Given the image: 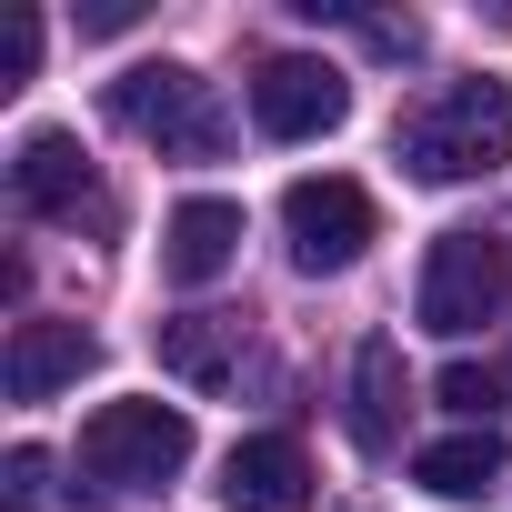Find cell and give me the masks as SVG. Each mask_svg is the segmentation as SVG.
Wrapping results in <instances>:
<instances>
[{"label":"cell","instance_id":"6da1fadb","mask_svg":"<svg viewBox=\"0 0 512 512\" xmlns=\"http://www.w3.org/2000/svg\"><path fill=\"white\" fill-rule=\"evenodd\" d=\"M402 161L412 181H482L512 161V91L502 81H442L412 121H402Z\"/></svg>","mask_w":512,"mask_h":512},{"label":"cell","instance_id":"7a4b0ae2","mask_svg":"<svg viewBox=\"0 0 512 512\" xmlns=\"http://www.w3.org/2000/svg\"><path fill=\"white\" fill-rule=\"evenodd\" d=\"M111 121L141 131L161 161H211V151H221V101H211V81L181 71V61L121 71V81H111Z\"/></svg>","mask_w":512,"mask_h":512},{"label":"cell","instance_id":"3957f363","mask_svg":"<svg viewBox=\"0 0 512 512\" xmlns=\"http://www.w3.org/2000/svg\"><path fill=\"white\" fill-rule=\"evenodd\" d=\"M191 462V412L181 402H101L81 422V472L121 492H161Z\"/></svg>","mask_w":512,"mask_h":512},{"label":"cell","instance_id":"277c9868","mask_svg":"<svg viewBox=\"0 0 512 512\" xmlns=\"http://www.w3.org/2000/svg\"><path fill=\"white\" fill-rule=\"evenodd\" d=\"M502 302H512V272H502V241L492 231H442L432 241V262H422V332H442V342H462V332H482V322H502Z\"/></svg>","mask_w":512,"mask_h":512},{"label":"cell","instance_id":"5b68a950","mask_svg":"<svg viewBox=\"0 0 512 512\" xmlns=\"http://www.w3.org/2000/svg\"><path fill=\"white\" fill-rule=\"evenodd\" d=\"M282 231H292V262H302V272H352L362 251L382 241V211H372L362 181L322 171V181H292V191H282Z\"/></svg>","mask_w":512,"mask_h":512},{"label":"cell","instance_id":"8992f818","mask_svg":"<svg viewBox=\"0 0 512 512\" xmlns=\"http://www.w3.org/2000/svg\"><path fill=\"white\" fill-rule=\"evenodd\" d=\"M342 111H352V81L332 61L282 51V61L251 71V121H262L272 141H322V131H342Z\"/></svg>","mask_w":512,"mask_h":512},{"label":"cell","instance_id":"52a82bcc","mask_svg":"<svg viewBox=\"0 0 512 512\" xmlns=\"http://www.w3.org/2000/svg\"><path fill=\"white\" fill-rule=\"evenodd\" d=\"M11 191H21V211H41V221H111V201H101V181H91V151L71 141V131H31L21 151H11Z\"/></svg>","mask_w":512,"mask_h":512},{"label":"cell","instance_id":"ba28073f","mask_svg":"<svg viewBox=\"0 0 512 512\" xmlns=\"http://www.w3.org/2000/svg\"><path fill=\"white\" fill-rule=\"evenodd\" d=\"M221 512H312V462L292 432H251L221 462Z\"/></svg>","mask_w":512,"mask_h":512},{"label":"cell","instance_id":"9c48e42d","mask_svg":"<svg viewBox=\"0 0 512 512\" xmlns=\"http://www.w3.org/2000/svg\"><path fill=\"white\" fill-rule=\"evenodd\" d=\"M231 251H241V201H181L171 221H161V272L181 282V292H201V282H221L231 272Z\"/></svg>","mask_w":512,"mask_h":512},{"label":"cell","instance_id":"30bf717a","mask_svg":"<svg viewBox=\"0 0 512 512\" xmlns=\"http://www.w3.org/2000/svg\"><path fill=\"white\" fill-rule=\"evenodd\" d=\"M91 362H101V342H91L81 322H21V332H11V402H51V392H71Z\"/></svg>","mask_w":512,"mask_h":512},{"label":"cell","instance_id":"8fae6325","mask_svg":"<svg viewBox=\"0 0 512 512\" xmlns=\"http://www.w3.org/2000/svg\"><path fill=\"white\" fill-rule=\"evenodd\" d=\"M392 432H402V352L372 332L352 352V442L362 452H392Z\"/></svg>","mask_w":512,"mask_h":512},{"label":"cell","instance_id":"7c38bea8","mask_svg":"<svg viewBox=\"0 0 512 512\" xmlns=\"http://www.w3.org/2000/svg\"><path fill=\"white\" fill-rule=\"evenodd\" d=\"M412 482H422L432 502H482V492L502 482V432H452V442H422Z\"/></svg>","mask_w":512,"mask_h":512},{"label":"cell","instance_id":"4fadbf2b","mask_svg":"<svg viewBox=\"0 0 512 512\" xmlns=\"http://www.w3.org/2000/svg\"><path fill=\"white\" fill-rule=\"evenodd\" d=\"M231 352H241V322L231 312H181V322H161V362L181 372V382H231Z\"/></svg>","mask_w":512,"mask_h":512},{"label":"cell","instance_id":"5bb4252c","mask_svg":"<svg viewBox=\"0 0 512 512\" xmlns=\"http://www.w3.org/2000/svg\"><path fill=\"white\" fill-rule=\"evenodd\" d=\"M492 402H502V372H482V362H452L442 372V412H462L472 432H492Z\"/></svg>","mask_w":512,"mask_h":512},{"label":"cell","instance_id":"9a60e30c","mask_svg":"<svg viewBox=\"0 0 512 512\" xmlns=\"http://www.w3.org/2000/svg\"><path fill=\"white\" fill-rule=\"evenodd\" d=\"M0 482H11V512H41V502H51V452L21 442L11 462H0Z\"/></svg>","mask_w":512,"mask_h":512},{"label":"cell","instance_id":"2e32d148","mask_svg":"<svg viewBox=\"0 0 512 512\" xmlns=\"http://www.w3.org/2000/svg\"><path fill=\"white\" fill-rule=\"evenodd\" d=\"M41 71V11H11V41H0V91H21Z\"/></svg>","mask_w":512,"mask_h":512},{"label":"cell","instance_id":"e0dca14e","mask_svg":"<svg viewBox=\"0 0 512 512\" xmlns=\"http://www.w3.org/2000/svg\"><path fill=\"white\" fill-rule=\"evenodd\" d=\"M362 41L382 61H422V21H362Z\"/></svg>","mask_w":512,"mask_h":512},{"label":"cell","instance_id":"ac0fdd59","mask_svg":"<svg viewBox=\"0 0 512 512\" xmlns=\"http://www.w3.org/2000/svg\"><path fill=\"white\" fill-rule=\"evenodd\" d=\"M131 21H141L131 0H101V11H81V31H91V41H111V31H131Z\"/></svg>","mask_w":512,"mask_h":512}]
</instances>
